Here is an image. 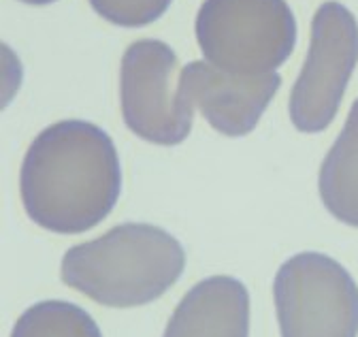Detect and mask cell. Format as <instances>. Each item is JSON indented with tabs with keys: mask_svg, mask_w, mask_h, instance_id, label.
Wrapping results in <instances>:
<instances>
[{
	"mask_svg": "<svg viewBox=\"0 0 358 337\" xmlns=\"http://www.w3.org/2000/svg\"><path fill=\"white\" fill-rule=\"evenodd\" d=\"M318 188L329 212L339 222L358 229V99L320 166Z\"/></svg>",
	"mask_w": 358,
	"mask_h": 337,
	"instance_id": "obj_9",
	"label": "cell"
},
{
	"mask_svg": "<svg viewBox=\"0 0 358 337\" xmlns=\"http://www.w3.org/2000/svg\"><path fill=\"white\" fill-rule=\"evenodd\" d=\"M250 294L231 275H213L192 286L179 301L164 337H248Z\"/></svg>",
	"mask_w": 358,
	"mask_h": 337,
	"instance_id": "obj_8",
	"label": "cell"
},
{
	"mask_svg": "<svg viewBox=\"0 0 358 337\" xmlns=\"http://www.w3.org/2000/svg\"><path fill=\"white\" fill-rule=\"evenodd\" d=\"M122 190L111 137L83 120L48 126L28 148L20 173L30 220L52 233H83L103 222Z\"/></svg>",
	"mask_w": 358,
	"mask_h": 337,
	"instance_id": "obj_1",
	"label": "cell"
},
{
	"mask_svg": "<svg viewBox=\"0 0 358 337\" xmlns=\"http://www.w3.org/2000/svg\"><path fill=\"white\" fill-rule=\"evenodd\" d=\"M196 41L207 62L222 71L266 75L292 54L296 22L286 0H205Z\"/></svg>",
	"mask_w": 358,
	"mask_h": 337,
	"instance_id": "obj_3",
	"label": "cell"
},
{
	"mask_svg": "<svg viewBox=\"0 0 358 337\" xmlns=\"http://www.w3.org/2000/svg\"><path fill=\"white\" fill-rule=\"evenodd\" d=\"M120 101L126 126L150 143L177 145L192 131V105L179 94V62L162 41L141 38L124 52Z\"/></svg>",
	"mask_w": 358,
	"mask_h": 337,
	"instance_id": "obj_5",
	"label": "cell"
},
{
	"mask_svg": "<svg viewBox=\"0 0 358 337\" xmlns=\"http://www.w3.org/2000/svg\"><path fill=\"white\" fill-rule=\"evenodd\" d=\"M282 337H356L358 286L335 259L301 252L273 282Z\"/></svg>",
	"mask_w": 358,
	"mask_h": 337,
	"instance_id": "obj_4",
	"label": "cell"
},
{
	"mask_svg": "<svg viewBox=\"0 0 358 337\" xmlns=\"http://www.w3.org/2000/svg\"><path fill=\"white\" fill-rule=\"evenodd\" d=\"M22 3H28V5H50V3H56V0H22Z\"/></svg>",
	"mask_w": 358,
	"mask_h": 337,
	"instance_id": "obj_12",
	"label": "cell"
},
{
	"mask_svg": "<svg viewBox=\"0 0 358 337\" xmlns=\"http://www.w3.org/2000/svg\"><path fill=\"white\" fill-rule=\"evenodd\" d=\"M11 337H103L85 310L69 301H41L15 322Z\"/></svg>",
	"mask_w": 358,
	"mask_h": 337,
	"instance_id": "obj_10",
	"label": "cell"
},
{
	"mask_svg": "<svg viewBox=\"0 0 358 337\" xmlns=\"http://www.w3.org/2000/svg\"><path fill=\"white\" fill-rule=\"evenodd\" d=\"M92 9L107 22L126 28H141L156 22L171 5V0H87Z\"/></svg>",
	"mask_w": 358,
	"mask_h": 337,
	"instance_id": "obj_11",
	"label": "cell"
},
{
	"mask_svg": "<svg viewBox=\"0 0 358 337\" xmlns=\"http://www.w3.org/2000/svg\"><path fill=\"white\" fill-rule=\"evenodd\" d=\"M356 62V17L341 3H324L311 20L309 52L288 103L290 120L301 133L329 129Z\"/></svg>",
	"mask_w": 358,
	"mask_h": 337,
	"instance_id": "obj_6",
	"label": "cell"
},
{
	"mask_svg": "<svg viewBox=\"0 0 358 337\" xmlns=\"http://www.w3.org/2000/svg\"><path fill=\"white\" fill-rule=\"evenodd\" d=\"M184 267V248L173 235L128 222L73 245L62 259V282L101 306L139 308L162 297Z\"/></svg>",
	"mask_w": 358,
	"mask_h": 337,
	"instance_id": "obj_2",
	"label": "cell"
},
{
	"mask_svg": "<svg viewBox=\"0 0 358 337\" xmlns=\"http://www.w3.org/2000/svg\"><path fill=\"white\" fill-rule=\"evenodd\" d=\"M280 88V75H235L211 62H190L179 77V94L196 107L213 129L227 137H243L256 129Z\"/></svg>",
	"mask_w": 358,
	"mask_h": 337,
	"instance_id": "obj_7",
	"label": "cell"
}]
</instances>
